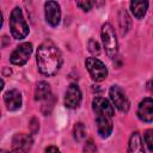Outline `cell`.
<instances>
[{
  "mask_svg": "<svg viewBox=\"0 0 153 153\" xmlns=\"http://www.w3.org/2000/svg\"><path fill=\"white\" fill-rule=\"evenodd\" d=\"M93 4H94V2L88 1V0H84V1H78V2H76V5H78L81 10H84V11H90V10L92 8Z\"/></svg>",
  "mask_w": 153,
  "mask_h": 153,
  "instance_id": "obj_21",
  "label": "cell"
},
{
  "mask_svg": "<svg viewBox=\"0 0 153 153\" xmlns=\"http://www.w3.org/2000/svg\"><path fill=\"white\" fill-rule=\"evenodd\" d=\"M137 117L143 122L153 121V98H145L137 106Z\"/></svg>",
  "mask_w": 153,
  "mask_h": 153,
  "instance_id": "obj_11",
  "label": "cell"
},
{
  "mask_svg": "<svg viewBox=\"0 0 153 153\" xmlns=\"http://www.w3.org/2000/svg\"><path fill=\"white\" fill-rule=\"evenodd\" d=\"M147 90L153 94V79H152V80H149V81L147 82Z\"/></svg>",
  "mask_w": 153,
  "mask_h": 153,
  "instance_id": "obj_24",
  "label": "cell"
},
{
  "mask_svg": "<svg viewBox=\"0 0 153 153\" xmlns=\"http://www.w3.org/2000/svg\"><path fill=\"white\" fill-rule=\"evenodd\" d=\"M44 13H45V20L51 26H57L61 18V10L60 5L56 1H47L44 4Z\"/></svg>",
  "mask_w": 153,
  "mask_h": 153,
  "instance_id": "obj_8",
  "label": "cell"
},
{
  "mask_svg": "<svg viewBox=\"0 0 153 153\" xmlns=\"http://www.w3.org/2000/svg\"><path fill=\"white\" fill-rule=\"evenodd\" d=\"M36 61L38 71L43 75L50 76L60 69L62 65V55L60 49L51 41H45L37 49Z\"/></svg>",
  "mask_w": 153,
  "mask_h": 153,
  "instance_id": "obj_1",
  "label": "cell"
},
{
  "mask_svg": "<svg viewBox=\"0 0 153 153\" xmlns=\"http://www.w3.org/2000/svg\"><path fill=\"white\" fill-rule=\"evenodd\" d=\"M50 86L45 81H38L35 87V99L36 100H43L48 99L50 97Z\"/></svg>",
  "mask_w": 153,
  "mask_h": 153,
  "instance_id": "obj_16",
  "label": "cell"
},
{
  "mask_svg": "<svg viewBox=\"0 0 153 153\" xmlns=\"http://www.w3.org/2000/svg\"><path fill=\"white\" fill-rule=\"evenodd\" d=\"M96 124H97V131L100 137L105 139V137L110 136V134L112 131V121H111L110 116L97 115Z\"/></svg>",
  "mask_w": 153,
  "mask_h": 153,
  "instance_id": "obj_12",
  "label": "cell"
},
{
  "mask_svg": "<svg viewBox=\"0 0 153 153\" xmlns=\"http://www.w3.org/2000/svg\"><path fill=\"white\" fill-rule=\"evenodd\" d=\"M102 41H103V45H104L106 55L110 59H114L117 55L118 44H117L115 29L109 23H105L102 26Z\"/></svg>",
  "mask_w": 153,
  "mask_h": 153,
  "instance_id": "obj_3",
  "label": "cell"
},
{
  "mask_svg": "<svg viewBox=\"0 0 153 153\" xmlns=\"http://www.w3.org/2000/svg\"><path fill=\"white\" fill-rule=\"evenodd\" d=\"M110 98L114 103V105L122 112H127L129 110V100H128V97L126 96L124 91L117 86V85H114L111 86L110 88Z\"/></svg>",
  "mask_w": 153,
  "mask_h": 153,
  "instance_id": "obj_7",
  "label": "cell"
},
{
  "mask_svg": "<svg viewBox=\"0 0 153 153\" xmlns=\"http://www.w3.org/2000/svg\"><path fill=\"white\" fill-rule=\"evenodd\" d=\"M32 53V44L30 42H25L22 43L20 45H18L11 54L10 56V61L13 65L17 66H23L27 62V60L30 59Z\"/></svg>",
  "mask_w": 153,
  "mask_h": 153,
  "instance_id": "obj_5",
  "label": "cell"
},
{
  "mask_svg": "<svg viewBox=\"0 0 153 153\" xmlns=\"http://www.w3.org/2000/svg\"><path fill=\"white\" fill-rule=\"evenodd\" d=\"M148 8V2L145 0H134L130 2V10L131 13L134 14V17H136L137 19H141Z\"/></svg>",
  "mask_w": 153,
  "mask_h": 153,
  "instance_id": "obj_15",
  "label": "cell"
},
{
  "mask_svg": "<svg viewBox=\"0 0 153 153\" xmlns=\"http://www.w3.org/2000/svg\"><path fill=\"white\" fill-rule=\"evenodd\" d=\"M33 140L30 134L18 133L12 139V149L14 153H27L32 147Z\"/></svg>",
  "mask_w": 153,
  "mask_h": 153,
  "instance_id": "obj_6",
  "label": "cell"
},
{
  "mask_svg": "<svg viewBox=\"0 0 153 153\" xmlns=\"http://www.w3.org/2000/svg\"><path fill=\"white\" fill-rule=\"evenodd\" d=\"M2 153H8V152H5V151H4V152H2Z\"/></svg>",
  "mask_w": 153,
  "mask_h": 153,
  "instance_id": "obj_25",
  "label": "cell"
},
{
  "mask_svg": "<svg viewBox=\"0 0 153 153\" xmlns=\"http://www.w3.org/2000/svg\"><path fill=\"white\" fill-rule=\"evenodd\" d=\"M73 135H74V139L76 141H82L86 137V128H85V126L81 122H79V123H76L74 126V128H73Z\"/></svg>",
  "mask_w": 153,
  "mask_h": 153,
  "instance_id": "obj_17",
  "label": "cell"
},
{
  "mask_svg": "<svg viewBox=\"0 0 153 153\" xmlns=\"http://www.w3.org/2000/svg\"><path fill=\"white\" fill-rule=\"evenodd\" d=\"M92 109L96 112V115H105V116H114V108L110 104V102L103 97H96L92 100Z\"/></svg>",
  "mask_w": 153,
  "mask_h": 153,
  "instance_id": "obj_10",
  "label": "cell"
},
{
  "mask_svg": "<svg viewBox=\"0 0 153 153\" xmlns=\"http://www.w3.org/2000/svg\"><path fill=\"white\" fill-rule=\"evenodd\" d=\"M4 102L10 111L18 110L22 105V96L18 90H10L4 94Z\"/></svg>",
  "mask_w": 153,
  "mask_h": 153,
  "instance_id": "obj_13",
  "label": "cell"
},
{
  "mask_svg": "<svg viewBox=\"0 0 153 153\" xmlns=\"http://www.w3.org/2000/svg\"><path fill=\"white\" fill-rule=\"evenodd\" d=\"M10 29L11 33L16 39H23L29 33V25L24 19L23 12L19 7H14L10 17Z\"/></svg>",
  "mask_w": 153,
  "mask_h": 153,
  "instance_id": "obj_2",
  "label": "cell"
},
{
  "mask_svg": "<svg viewBox=\"0 0 153 153\" xmlns=\"http://www.w3.org/2000/svg\"><path fill=\"white\" fill-rule=\"evenodd\" d=\"M85 65L91 78L94 81H103L108 76V68L97 57H87Z\"/></svg>",
  "mask_w": 153,
  "mask_h": 153,
  "instance_id": "obj_4",
  "label": "cell"
},
{
  "mask_svg": "<svg viewBox=\"0 0 153 153\" xmlns=\"http://www.w3.org/2000/svg\"><path fill=\"white\" fill-rule=\"evenodd\" d=\"M87 47H88V51H90L91 54H93V55H98V54L100 53L99 43H98L96 39H93V38H91V39L88 41Z\"/></svg>",
  "mask_w": 153,
  "mask_h": 153,
  "instance_id": "obj_19",
  "label": "cell"
},
{
  "mask_svg": "<svg viewBox=\"0 0 153 153\" xmlns=\"http://www.w3.org/2000/svg\"><path fill=\"white\" fill-rule=\"evenodd\" d=\"M143 137L147 147L149 148V151L153 152V129H147L143 134Z\"/></svg>",
  "mask_w": 153,
  "mask_h": 153,
  "instance_id": "obj_20",
  "label": "cell"
},
{
  "mask_svg": "<svg viewBox=\"0 0 153 153\" xmlns=\"http://www.w3.org/2000/svg\"><path fill=\"white\" fill-rule=\"evenodd\" d=\"M44 153H61V152L59 151L57 147H55V146H49V147L45 148Z\"/></svg>",
  "mask_w": 153,
  "mask_h": 153,
  "instance_id": "obj_23",
  "label": "cell"
},
{
  "mask_svg": "<svg viewBox=\"0 0 153 153\" xmlns=\"http://www.w3.org/2000/svg\"><path fill=\"white\" fill-rule=\"evenodd\" d=\"M80 103H81V91L78 85L71 84L65 94V105L69 109H76L79 108Z\"/></svg>",
  "mask_w": 153,
  "mask_h": 153,
  "instance_id": "obj_9",
  "label": "cell"
},
{
  "mask_svg": "<svg viewBox=\"0 0 153 153\" xmlns=\"http://www.w3.org/2000/svg\"><path fill=\"white\" fill-rule=\"evenodd\" d=\"M129 24H130V20H129V17H128V13L122 10L121 13H120V25H121V30H122V33H126L129 29Z\"/></svg>",
  "mask_w": 153,
  "mask_h": 153,
  "instance_id": "obj_18",
  "label": "cell"
},
{
  "mask_svg": "<svg viewBox=\"0 0 153 153\" xmlns=\"http://www.w3.org/2000/svg\"><path fill=\"white\" fill-rule=\"evenodd\" d=\"M128 153H145L142 139L137 131H134L130 135L128 143Z\"/></svg>",
  "mask_w": 153,
  "mask_h": 153,
  "instance_id": "obj_14",
  "label": "cell"
},
{
  "mask_svg": "<svg viewBox=\"0 0 153 153\" xmlns=\"http://www.w3.org/2000/svg\"><path fill=\"white\" fill-rule=\"evenodd\" d=\"M94 149H96V147H94L92 140H90L88 142H86V145H85V152H87V153H92Z\"/></svg>",
  "mask_w": 153,
  "mask_h": 153,
  "instance_id": "obj_22",
  "label": "cell"
}]
</instances>
